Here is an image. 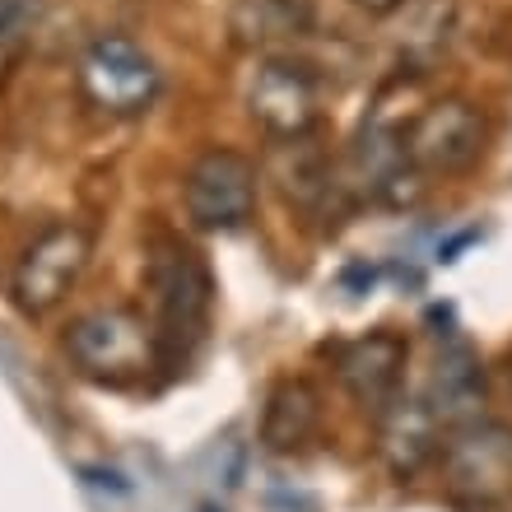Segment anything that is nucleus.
I'll return each mask as SVG.
<instances>
[{
    "instance_id": "nucleus-4",
    "label": "nucleus",
    "mask_w": 512,
    "mask_h": 512,
    "mask_svg": "<svg viewBox=\"0 0 512 512\" xmlns=\"http://www.w3.org/2000/svg\"><path fill=\"white\" fill-rule=\"evenodd\" d=\"M443 485L466 508H494L512 494V429L503 419L475 415L457 429H447L443 452Z\"/></svg>"
},
{
    "instance_id": "nucleus-5",
    "label": "nucleus",
    "mask_w": 512,
    "mask_h": 512,
    "mask_svg": "<svg viewBox=\"0 0 512 512\" xmlns=\"http://www.w3.org/2000/svg\"><path fill=\"white\" fill-rule=\"evenodd\" d=\"M489 145V122L471 98H433L405 122V159L419 177L471 173Z\"/></svg>"
},
{
    "instance_id": "nucleus-13",
    "label": "nucleus",
    "mask_w": 512,
    "mask_h": 512,
    "mask_svg": "<svg viewBox=\"0 0 512 512\" xmlns=\"http://www.w3.org/2000/svg\"><path fill=\"white\" fill-rule=\"evenodd\" d=\"M322 433V391L308 378H280L261 405V447L275 457H294Z\"/></svg>"
},
{
    "instance_id": "nucleus-12",
    "label": "nucleus",
    "mask_w": 512,
    "mask_h": 512,
    "mask_svg": "<svg viewBox=\"0 0 512 512\" xmlns=\"http://www.w3.org/2000/svg\"><path fill=\"white\" fill-rule=\"evenodd\" d=\"M317 28L312 0H238L229 10V38L243 52L261 56H294L303 38Z\"/></svg>"
},
{
    "instance_id": "nucleus-14",
    "label": "nucleus",
    "mask_w": 512,
    "mask_h": 512,
    "mask_svg": "<svg viewBox=\"0 0 512 512\" xmlns=\"http://www.w3.org/2000/svg\"><path fill=\"white\" fill-rule=\"evenodd\" d=\"M424 396H429V405L443 415L447 429H457V424L475 419L480 415V405H485V373H480V359H475L461 340L443 345L438 368H433Z\"/></svg>"
},
{
    "instance_id": "nucleus-15",
    "label": "nucleus",
    "mask_w": 512,
    "mask_h": 512,
    "mask_svg": "<svg viewBox=\"0 0 512 512\" xmlns=\"http://www.w3.org/2000/svg\"><path fill=\"white\" fill-rule=\"evenodd\" d=\"M452 33H457V5L452 0H410L405 28L396 33V47H401L410 75H424L447 52Z\"/></svg>"
},
{
    "instance_id": "nucleus-11",
    "label": "nucleus",
    "mask_w": 512,
    "mask_h": 512,
    "mask_svg": "<svg viewBox=\"0 0 512 512\" xmlns=\"http://www.w3.org/2000/svg\"><path fill=\"white\" fill-rule=\"evenodd\" d=\"M270 173L280 182L284 201L308 210V215H322L326 205H336V196L350 191L340 163L326 154L312 135H294V140H275L270 149Z\"/></svg>"
},
{
    "instance_id": "nucleus-6",
    "label": "nucleus",
    "mask_w": 512,
    "mask_h": 512,
    "mask_svg": "<svg viewBox=\"0 0 512 512\" xmlns=\"http://www.w3.org/2000/svg\"><path fill=\"white\" fill-rule=\"evenodd\" d=\"M94 256V238L84 224H47L33 243L19 252L10 270V298L24 317H47L66 303V294L80 284Z\"/></svg>"
},
{
    "instance_id": "nucleus-7",
    "label": "nucleus",
    "mask_w": 512,
    "mask_h": 512,
    "mask_svg": "<svg viewBox=\"0 0 512 512\" xmlns=\"http://www.w3.org/2000/svg\"><path fill=\"white\" fill-rule=\"evenodd\" d=\"M256 163L238 149H201L182 173V205L187 219L205 233H233L243 229L256 210Z\"/></svg>"
},
{
    "instance_id": "nucleus-3",
    "label": "nucleus",
    "mask_w": 512,
    "mask_h": 512,
    "mask_svg": "<svg viewBox=\"0 0 512 512\" xmlns=\"http://www.w3.org/2000/svg\"><path fill=\"white\" fill-rule=\"evenodd\" d=\"M66 354L84 378L108 387L140 382L149 378V368H159L154 326L135 308H94L75 317L66 331Z\"/></svg>"
},
{
    "instance_id": "nucleus-16",
    "label": "nucleus",
    "mask_w": 512,
    "mask_h": 512,
    "mask_svg": "<svg viewBox=\"0 0 512 512\" xmlns=\"http://www.w3.org/2000/svg\"><path fill=\"white\" fill-rule=\"evenodd\" d=\"M47 0H0V70L14 66L42 24Z\"/></svg>"
},
{
    "instance_id": "nucleus-8",
    "label": "nucleus",
    "mask_w": 512,
    "mask_h": 512,
    "mask_svg": "<svg viewBox=\"0 0 512 512\" xmlns=\"http://www.w3.org/2000/svg\"><path fill=\"white\" fill-rule=\"evenodd\" d=\"M247 112L270 140L312 135L322 122V80L294 56H261L247 84Z\"/></svg>"
},
{
    "instance_id": "nucleus-1",
    "label": "nucleus",
    "mask_w": 512,
    "mask_h": 512,
    "mask_svg": "<svg viewBox=\"0 0 512 512\" xmlns=\"http://www.w3.org/2000/svg\"><path fill=\"white\" fill-rule=\"evenodd\" d=\"M145 294H149V326L159 345V368H182L201 350L215 308V280L201 252H191L177 238H159L145 261Z\"/></svg>"
},
{
    "instance_id": "nucleus-2",
    "label": "nucleus",
    "mask_w": 512,
    "mask_h": 512,
    "mask_svg": "<svg viewBox=\"0 0 512 512\" xmlns=\"http://www.w3.org/2000/svg\"><path fill=\"white\" fill-rule=\"evenodd\" d=\"M75 89L89 112L108 117V122H131L154 108V98L163 94V70L140 42L122 38V33H103L75 61Z\"/></svg>"
},
{
    "instance_id": "nucleus-9",
    "label": "nucleus",
    "mask_w": 512,
    "mask_h": 512,
    "mask_svg": "<svg viewBox=\"0 0 512 512\" xmlns=\"http://www.w3.org/2000/svg\"><path fill=\"white\" fill-rule=\"evenodd\" d=\"M340 387L354 396V405H364L368 415L378 419L396 396L405 391V364H410V340L391 326L364 331V336L340 340L331 350Z\"/></svg>"
},
{
    "instance_id": "nucleus-10",
    "label": "nucleus",
    "mask_w": 512,
    "mask_h": 512,
    "mask_svg": "<svg viewBox=\"0 0 512 512\" xmlns=\"http://www.w3.org/2000/svg\"><path fill=\"white\" fill-rule=\"evenodd\" d=\"M443 438H447V424L429 405L424 391H401L378 415V457L387 461V471L396 480H410L429 461H438Z\"/></svg>"
},
{
    "instance_id": "nucleus-17",
    "label": "nucleus",
    "mask_w": 512,
    "mask_h": 512,
    "mask_svg": "<svg viewBox=\"0 0 512 512\" xmlns=\"http://www.w3.org/2000/svg\"><path fill=\"white\" fill-rule=\"evenodd\" d=\"M350 5H359V10H368V14H396V10H405L410 0H350Z\"/></svg>"
},
{
    "instance_id": "nucleus-18",
    "label": "nucleus",
    "mask_w": 512,
    "mask_h": 512,
    "mask_svg": "<svg viewBox=\"0 0 512 512\" xmlns=\"http://www.w3.org/2000/svg\"><path fill=\"white\" fill-rule=\"evenodd\" d=\"M201 512H224V508H201Z\"/></svg>"
}]
</instances>
